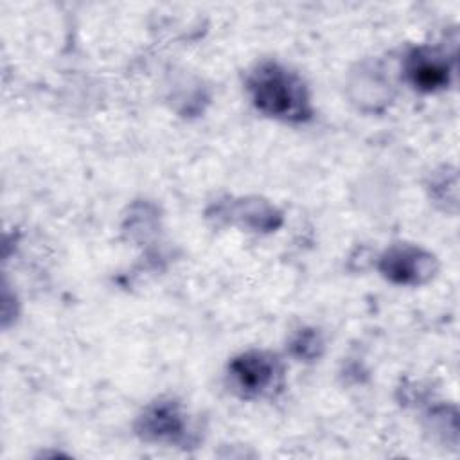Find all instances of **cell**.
<instances>
[{"mask_svg":"<svg viewBox=\"0 0 460 460\" xmlns=\"http://www.w3.org/2000/svg\"><path fill=\"white\" fill-rule=\"evenodd\" d=\"M230 381L234 388L246 397L266 394L279 376L277 359L266 352H246L235 358L230 367Z\"/></svg>","mask_w":460,"mask_h":460,"instance_id":"obj_2","label":"cell"},{"mask_svg":"<svg viewBox=\"0 0 460 460\" xmlns=\"http://www.w3.org/2000/svg\"><path fill=\"white\" fill-rule=\"evenodd\" d=\"M406 74L415 88L435 92L449 83L451 68L447 56L437 49H415L406 61Z\"/></svg>","mask_w":460,"mask_h":460,"instance_id":"obj_4","label":"cell"},{"mask_svg":"<svg viewBox=\"0 0 460 460\" xmlns=\"http://www.w3.org/2000/svg\"><path fill=\"white\" fill-rule=\"evenodd\" d=\"M183 419L178 408L171 402L151 406L140 419V435L149 440L176 442L183 437Z\"/></svg>","mask_w":460,"mask_h":460,"instance_id":"obj_5","label":"cell"},{"mask_svg":"<svg viewBox=\"0 0 460 460\" xmlns=\"http://www.w3.org/2000/svg\"><path fill=\"white\" fill-rule=\"evenodd\" d=\"M300 340H302V338H300ZM302 341H304V343H307V340H302ZM309 341H311V343H313V341H316V340H314V336H309ZM307 347H309V345H304V349H307Z\"/></svg>","mask_w":460,"mask_h":460,"instance_id":"obj_6","label":"cell"},{"mask_svg":"<svg viewBox=\"0 0 460 460\" xmlns=\"http://www.w3.org/2000/svg\"><path fill=\"white\" fill-rule=\"evenodd\" d=\"M248 86L255 106L270 117L298 122L311 115L304 81L277 63L259 65L252 72Z\"/></svg>","mask_w":460,"mask_h":460,"instance_id":"obj_1","label":"cell"},{"mask_svg":"<svg viewBox=\"0 0 460 460\" xmlns=\"http://www.w3.org/2000/svg\"><path fill=\"white\" fill-rule=\"evenodd\" d=\"M381 271L399 284H417L433 271V257L413 246H394L381 259Z\"/></svg>","mask_w":460,"mask_h":460,"instance_id":"obj_3","label":"cell"}]
</instances>
